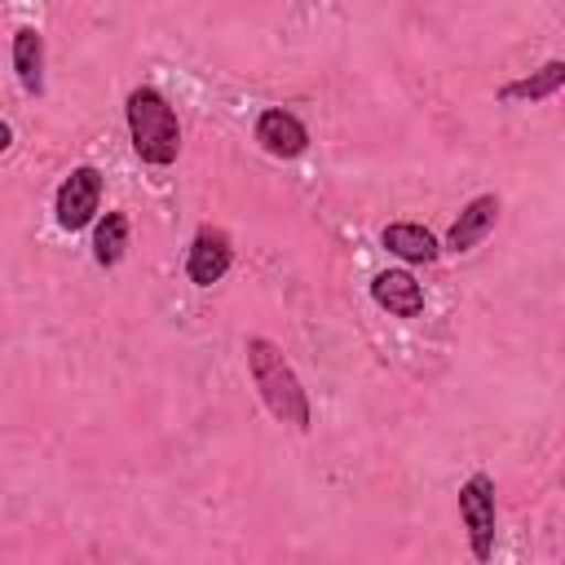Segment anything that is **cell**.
<instances>
[{
    "mask_svg": "<svg viewBox=\"0 0 565 565\" xmlns=\"http://www.w3.org/2000/svg\"><path fill=\"white\" fill-rule=\"evenodd\" d=\"M256 141L274 159H300L309 150V128H305L300 115H291L282 106H269V110L256 115Z\"/></svg>",
    "mask_w": 565,
    "mask_h": 565,
    "instance_id": "8992f818",
    "label": "cell"
},
{
    "mask_svg": "<svg viewBox=\"0 0 565 565\" xmlns=\"http://www.w3.org/2000/svg\"><path fill=\"white\" fill-rule=\"evenodd\" d=\"M124 119H128V137H132V150H137L141 163H150V168L177 163V154H181V124H177V110L168 106V97L159 88L137 84L124 97Z\"/></svg>",
    "mask_w": 565,
    "mask_h": 565,
    "instance_id": "7a4b0ae2",
    "label": "cell"
},
{
    "mask_svg": "<svg viewBox=\"0 0 565 565\" xmlns=\"http://www.w3.org/2000/svg\"><path fill=\"white\" fill-rule=\"evenodd\" d=\"M97 207H102V172H97L93 163L71 168V177H66V181L57 185V194H53V216H57V225H62L66 234L88 230V225L102 221Z\"/></svg>",
    "mask_w": 565,
    "mask_h": 565,
    "instance_id": "277c9868",
    "label": "cell"
},
{
    "mask_svg": "<svg viewBox=\"0 0 565 565\" xmlns=\"http://www.w3.org/2000/svg\"><path fill=\"white\" fill-rule=\"evenodd\" d=\"M9 62L18 71V84L40 97L44 93V35L35 26H18L13 31V44H9Z\"/></svg>",
    "mask_w": 565,
    "mask_h": 565,
    "instance_id": "30bf717a",
    "label": "cell"
},
{
    "mask_svg": "<svg viewBox=\"0 0 565 565\" xmlns=\"http://www.w3.org/2000/svg\"><path fill=\"white\" fill-rule=\"evenodd\" d=\"M247 353V371H252V384L265 402V411L278 419V424H291V428H309L313 424V411H309V393L300 384V375L291 371V362L282 358V349L265 335H247L243 344Z\"/></svg>",
    "mask_w": 565,
    "mask_h": 565,
    "instance_id": "6da1fadb",
    "label": "cell"
},
{
    "mask_svg": "<svg viewBox=\"0 0 565 565\" xmlns=\"http://www.w3.org/2000/svg\"><path fill=\"white\" fill-rule=\"evenodd\" d=\"M128 252V216L124 212H106L97 225H93V260L102 269H115Z\"/></svg>",
    "mask_w": 565,
    "mask_h": 565,
    "instance_id": "7c38bea8",
    "label": "cell"
},
{
    "mask_svg": "<svg viewBox=\"0 0 565 565\" xmlns=\"http://www.w3.org/2000/svg\"><path fill=\"white\" fill-rule=\"evenodd\" d=\"M459 521L468 530V547L472 556L486 565L494 556V477L490 472H472L463 486H459Z\"/></svg>",
    "mask_w": 565,
    "mask_h": 565,
    "instance_id": "3957f363",
    "label": "cell"
},
{
    "mask_svg": "<svg viewBox=\"0 0 565 565\" xmlns=\"http://www.w3.org/2000/svg\"><path fill=\"white\" fill-rule=\"evenodd\" d=\"M371 300L388 309L393 318H419L424 313V287L411 269H380L371 278Z\"/></svg>",
    "mask_w": 565,
    "mask_h": 565,
    "instance_id": "ba28073f",
    "label": "cell"
},
{
    "mask_svg": "<svg viewBox=\"0 0 565 565\" xmlns=\"http://www.w3.org/2000/svg\"><path fill=\"white\" fill-rule=\"evenodd\" d=\"M380 243H384L397 260H406V265H433V260L441 256V243L433 238V230H424V225H415V221H393V225H384V230H380Z\"/></svg>",
    "mask_w": 565,
    "mask_h": 565,
    "instance_id": "9c48e42d",
    "label": "cell"
},
{
    "mask_svg": "<svg viewBox=\"0 0 565 565\" xmlns=\"http://www.w3.org/2000/svg\"><path fill=\"white\" fill-rule=\"evenodd\" d=\"M561 88H565V62L552 57V62H543L539 71H530V75H521V79H508V84L499 88V102H543V97H552V93H561Z\"/></svg>",
    "mask_w": 565,
    "mask_h": 565,
    "instance_id": "8fae6325",
    "label": "cell"
},
{
    "mask_svg": "<svg viewBox=\"0 0 565 565\" xmlns=\"http://www.w3.org/2000/svg\"><path fill=\"white\" fill-rule=\"evenodd\" d=\"M230 265H234L230 234L216 230V225H199L194 238H190V247H185V278L194 287H212V282H221L230 274Z\"/></svg>",
    "mask_w": 565,
    "mask_h": 565,
    "instance_id": "5b68a950",
    "label": "cell"
},
{
    "mask_svg": "<svg viewBox=\"0 0 565 565\" xmlns=\"http://www.w3.org/2000/svg\"><path fill=\"white\" fill-rule=\"evenodd\" d=\"M499 212H503V203H499V194H477V199H468L463 207H459V216L450 221V230H446V243H441V252H472L490 230H494V221H499Z\"/></svg>",
    "mask_w": 565,
    "mask_h": 565,
    "instance_id": "52a82bcc",
    "label": "cell"
}]
</instances>
